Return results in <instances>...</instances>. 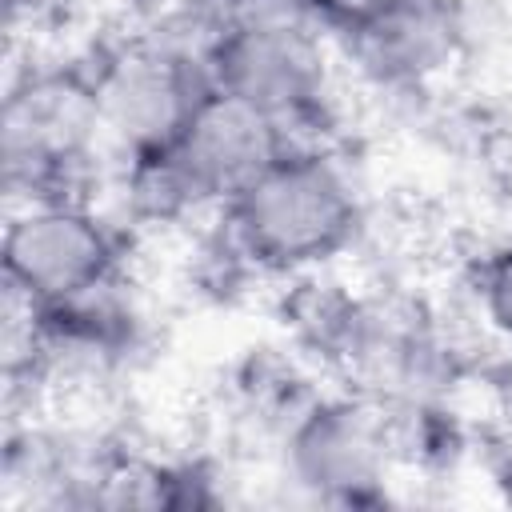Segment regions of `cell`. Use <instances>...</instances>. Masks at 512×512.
I'll return each instance as SVG.
<instances>
[{"label":"cell","mask_w":512,"mask_h":512,"mask_svg":"<svg viewBox=\"0 0 512 512\" xmlns=\"http://www.w3.org/2000/svg\"><path fill=\"white\" fill-rule=\"evenodd\" d=\"M232 248L260 272L300 276L336 260L360 232V196L320 148L292 144L224 208Z\"/></svg>","instance_id":"cell-1"},{"label":"cell","mask_w":512,"mask_h":512,"mask_svg":"<svg viewBox=\"0 0 512 512\" xmlns=\"http://www.w3.org/2000/svg\"><path fill=\"white\" fill-rule=\"evenodd\" d=\"M104 136L88 64H28L12 76L0 112L4 188L32 200L84 196L80 180Z\"/></svg>","instance_id":"cell-2"},{"label":"cell","mask_w":512,"mask_h":512,"mask_svg":"<svg viewBox=\"0 0 512 512\" xmlns=\"http://www.w3.org/2000/svg\"><path fill=\"white\" fill-rule=\"evenodd\" d=\"M120 232L84 200L56 196L20 204L4 224V288L36 308L72 304L120 280Z\"/></svg>","instance_id":"cell-3"},{"label":"cell","mask_w":512,"mask_h":512,"mask_svg":"<svg viewBox=\"0 0 512 512\" xmlns=\"http://www.w3.org/2000/svg\"><path fill=\"white\" fill-rule=\"evenodd\" d=\"M92 76L104 136H112L124 156L168 148L212 88L204 52L164 40L108 48L96 56Z\"/></svg>","instance_id":"cell-4"},{"label":"cell","mask_w":512,"mask_h":512,"mask_svg":"<svg viewBox=\"0 0 512 512\" xmlns=\"http://www.w3.org/2000/svg\"><path fill=\"white\" fill-rule=\"evenodd\" d=\"M392 424L356 396L308 400L284 428V472L324 504H372L392 464Z\"/></svg>","instance_id":"cell-5"},{"label":"cell","mask_w":512,"mask_h":512,"mask_svg":"<svg viewBox=\"0 0 512 512\" xmlns=\"http://www.w3.org/2000/svg\"><path fill=\"white\" fill-rule=\"evenodd\" d=\"M204 64L220 92L276 116L288 128L320 120L328 104V56L308 24L212 32Z\"/></svg>","instance_id":"cell-6"},{"label":"cell","mask_w":512,"mask_h":512,"mask_svg":"<svg viewBox=\"0 0 512 512\" xmlns=\"http://www.w3.org/2000/svg\"><path fill=\"white\" fill-rule=\"evenodd\" d=\"M480 12L484 0H384L340 40L376 84L424 88L488 40Z\"/></svg>","instance_id":"cell-7"},{"label":"cell","mask_w":512,"mask_h":512,"mask_svg":"<svg viewBox=\"0 0 512 512\" xmlns=\"http://www.w3.org/2000/svg\"><path fill=\"white\" fill-rule=\"evenodd\" d=\"M292 144L296 140L288 124L212 84L168 152L196 200L224 208Z\"/></svg>","instance_id":"cell-8"},{"label":"cell","mask_w":512,"mask_h":512,"mask_svg":"<svg viewBox=\"0 0 512 512\" xmlns=\"http://www.w3.org/2000/svg\"><path fill=\"white\" fill-rule=\"evenodd\" d=\"M196 8H200L208 36L224 28H272V24L316 28L308 0H196Z\"/></svg>","instance_id":"cell-9"},{"label":"cell","mask_w":512,"mask_h":512,"mask_svg":"<svg viewBox=\"0 0 512 512\" xmlns=\"http://www.w3.org/2000/svg\"><path fill=\"white\" fill-rule=\"evenodd\" d=\"M472 292H476L484 324L504 344H512V240L484 252V260L476 264V276H472Z\"/></svg>","instance_id":"cell-10"},{"label":"cell","mask_w":512,"mask_h":512,"mask_svg":"<svg viewBox=\"0 0 512 512\" xmlns=\"http://www.w3.org/2000/svg\"><path fill=\"white\" fill-rule=\"evenodd\" d=\"M384 0H308V12L316 24L332 28L336 36H344L348 28H356L364 16H372Z\"/></svg>","instance_id":"cell-11"},{"label":"cell","mask_w":512,"mask_h":512,"mask_svg":"<svg viewBox=\"0 0 512 512\" xmlns=\"http://www.w3.org/2000/svg\"><path fill=\"white\" fill-rule=\"evenodd\" d=\"M484 384H488V396H492V408L496 416L504 420V428L512 432V344L504 356H496L484 372Z\"/></svg>","instance_id":"cell-12"},{"label":"cell","mask_w":512,"mask_h":512,"mask_svg":"<svg viewBox=\"0 0 512 512\" xmlns=\"http://www.w3.org/2000/svg\"><path fill=\"white\" fill-rule=\"evenodd\" d=\"M492 180L512 208V132H500V140L492 148Z\"/></svg>","instance_id":"cell-13"},{"label":"cell","mask_w":512,"mask_h":512,"mask_svg":"<svg viewBox=\"0 0 512 512\" xmlns=\"http://www.w3.org/2000/svg\"><path fill=\"white\" fill-rule=\"evenodd\" d=\"M56 0H4L8 8V24H20V20H36L40 12H48Z\"/></svg>","instance_id":"cell-14"}]
</instances>
